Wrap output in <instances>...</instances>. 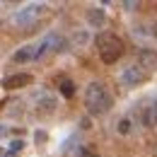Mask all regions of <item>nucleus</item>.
Segmentation results:
<instances>
[{"instance_id": "f257e3e1", "label": "nucleus", "mask_w": 157, "mask_h": 157, "mask_svg": "<svg viewBox=\"0 0 157 157\" xmlns=\"http://www.w3.org/2000/svg\"><path fill=\"white\" fill-rule=\"evenodd\" d=\"M85 106L92 116H101L114 106V97L109 94V90L101 82H90L85 90Z\"/></svg>"}, {"instance_id": "f03ea898", "label": "nucleus", "mask_w": 157, "mask_h": 157, "mask_svg": "<svg viewBox=\"0 0 157 157\" xmlns=\"http://www.w3.org/2000/svg\"><path fill=\"white\" fill-rule=\"evenodd\" d=\"M97 51H99V58H101V63L114 65V63H116V60L123 56L126 46H123V41L118 39L116 34L104 32V34H99V36H97Z\"/></svg>"}, {"instance_id": "7ed1b4c3", "label": "nucleus", "mask_w": 157, "mask_h": 157, "mask_svg": "<svg viewBox=\"0 0 157 157\" xmlns=\"http://www.w3.org/2000/svg\"><path fill=\"white\" fill-rule=\"evenodd\" d=\"M44 10H46V7L39 5V2L24 5V7H20V10H15V15H12V24H15V27H32V24L41 17Z\"/></svg>"}, {"instance_id": "20e7f679", "label": "nucleus", "mask_w": 157, "mask_h": 157, "mask_svg": "<svg viewBox=\"0 0 157 157\" xmlns=\"http://www.w3.org/2000/svg\"><path fill=\"white\" fill-rule=\"evenodd\" d=\"M63 48H65V39H63L60 34H56V32H51V34H46V36L39 41V46H36V58L46 56V53H58Z\"/></svg>"}, {"instance_id": "39448f33", "label": "nucleus", "mask_w": 157, "mask_h": 157, "mask_svg": "<svg viewBox=\"0 0 157 157\" xmlns=\"http://www.w3.org/2000/svg\"><path fill=\"white\" fill-rule=\"evenodd\" d=\"M145 78H147V73H145L140 65H128V68H123L121 75H118V80H121L123 87H138L140 82H145Z\"/></svg>"}, {"instance_id": "423d86ee", "label": "nucleus", "mask_w": 157, "mask_h": 157, "mask_svg": "<svg viewBox=\"0 0 157 157\" xmlns=\"http://www.w3.org/2000/svg\"><path fill=\"white\" fill-rule=\"evenodd\" d=\"M32 80L34 78H32L29 73H15V75L2 80V87H5V90H22V87H29Z\"/></svg>"}, {"instance_id": "0eeeda50", "label": "nucleus", "mask_w": 157, "mask_h": 157, "mask_svg": "<svg viewBox=\"0 0 157 157\" xmlns=\"http://www.w3.org/2000/svg\"><path fill=\"white\" fill-rule=\"evenodd\" d=\"M34 104H36L39 111H46V114H51L56 109V99L51 97V92H36L34 94Z\"/></svg>"}, {"instance_id": "6e6552de", "label": "nucleus", "mask_w": 157, "mask_h": 157, "mask_svg": "<svg viewBox=\"0 0 157 157\" xmlns=\"http://www.w3.org/2000/svg\"><path fill=\"white\" fill-rule=\"evenodd\" d=\"M138 60H140V68L143 70H155L157 68V53L152 48H143L138 53Z\"/></svg>"}, {"instance_id": "1a4fd4ad", "label": "nucleus", "mask_w": 157, "mask_h": 157, "mask_svg": "<svg viewBox=\"0 0 157 157\" xmlns=\"http://www.w3.org/2000/svg\"><path fill=\"white\" fill-rule=\"evenodd\" d=\"M85 17H87V22H90V27H94V29L104 27V22H106V15H104L101 7H87Z\"/></svg>"}, {"instance_id": "9d476101", "label": "nucleus", "mask_w": 157, "mask_h": 157, "mask_svg": "<svg viewBox=\"0 0 157 157\" xmlns=\"http://www.w3.org/2000/svg\"><path fill=\"white\" fill-rule=\"evenodd\" d=\"M32 58H36V46H32V44L22 46L20 51H15V56H12L15 63H27V60H32Z\"/></svg>"}, {"instance_id": "9b49d317", "label": "nucleus", "mask_w": 157, "mask_h": 157, "mask_svg": "<svg viewBox=\"0 0 157 157\" xmlns=\"http://www.w3.org/2000/svg\"><path fill=\"white\" fill-rule=\"evenodd\" d=\"M143 123H145L147 128H155V126H157V101H155V104H150V106L145 109V114H143Z\"/></svg>"}, {"instance_id": "f8f14e48", "label": "nucleus", "mask_w": 157, "mask_h": 157, "mask_svg": "<svg viewBox=\"0 0 157 157\" xmlns=\"http://www.w3.org/2000/svg\"><path fill=\"white\" fill-rule=\"evenodd\" d=\"M60 94H63V97H73V94H75V85H73V80H68V78L60 80Z\"/></svg>"}, {"instance_id": "ddd939ff", "label": "nucleus", "mask_w": 157, "mask_h": 157, "mask_svg": "<svg viewBox=\"0 0 157 157\" xmlns=\"http://www.w3.org/2000/svg\"><path fill=\"white\" fill-rule=\"evenodd\" d=\"M131 131H133V123H131V118H121V121H118V133H121V136H128Z\"/></svg>"}, {"instance_id": "4468645a", "label": "nucleus", "mask_w": 157, "mask_h": 157, "mask_svg": "<svg viewBox=\"0 0 157 157\" xmlns=\"http://www.w3.org/2000/svg\"><path fill=\"white\" fill-rule=\"evenodd\" d=\"M75 157H99V155H97V150H94V147H90V145H82V147L78 150V155H75Z\"/></svg>"}, {"instance_id": "2eb2a0df", "label": "nucleus", "mask_w": 157, "mask_h": 157, "mask_svg": "<svg viewBox=\"0 0 157 157\" xmlns=\"http://www.w3.org/2000/svg\"><path fill=\"white\" fill-rule=\"evenodd\" d=\"M22 145H24L22 140H15V143L10 145V152H17V150H22Z\"/></svg>"}, {"instance_id": "dca6fc26", "label": "nucleus", "mask_w": 157, "mask_h": 157, "mask_svg": "<svg viewBox=\"0 0 157 157\" xmlns=\"http://www.w3.org/2000/svg\"><path fill=\"white\" fill-rule=\"evenodd\" d=\"M75 41H78V44H85V41H87V34H75Z\"/></svg>"}, {"instance_id": "f3484780", "label": "nucleus", "mask_w": 157, "mask_h": 157, "mask_svg": "<svg viewBox=\"0 0 157 157\" xmlns=\"http://www.w3.org/2000/svg\"><path fill=\"white\" fill-rule=\"evenodd\" d=\"M138 5H140V2H123V7H126V10H133V7H138Z\"/></svg>"}]
</instances>
